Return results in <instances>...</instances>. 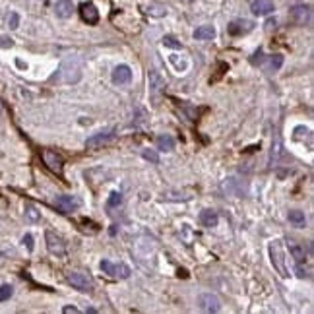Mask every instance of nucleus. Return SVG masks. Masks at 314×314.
<instances>
[{
    "label": "nucleus",
    "instance_id": "ddd939ff",
    "mask_svg": "<svg viewBox=\"0 0 314 314\" xmlns=\"http://www.w3.org/2000/svg\"><path fill=\"white\" fill-rule=\"evenodd\" d=\"M148 82H150V95L157 99L161 93H163V89H165V80L159 76V72L156 70H150V74H148Z\"/></svg>",
    "mask_w": 314,
    "mask_h": 314
},
{
    "label": "nucleus",
    "instance_id": "4be33fe9",
    "mask_svg": "<svg viewBox=\"0 0 314 314\" xmlns=\"http://www.w3.org/2000/svg\"><path fill=\"white\" fill-rule=\"evenodd\" d=\"M144 12H146V14H150L152 17H163V16L167 14V8H165V6H161V4H150V6H146V8H144Z\"/></svg>",
    "mask_w": 314,
    "mask_h": 314
},
{
    "label": "nucleus",
    "instance_id": "a211bd4d",
    "mask_svg": "<svg viewBox=\"0 0 314 314\" xmlns=\"http://www.w3.org/2000/svg\"><path fill=\"white\" fill-rule=\"evenodd\" d=\"M213 37H215L213 25H200L194 29V39H198V41H211Z\"/></svg>",
    "mask_w": 314,
    "mask_h": 314
},
{
    "label": "nucleus",
    "instance_id": "b1692460",
    "mask_svg": "<svg viewBox=\"0 0 314 314\" xmlns=\"http://www.w3.org/2000/svg\"><path fill=\"white\" fill-rule=\"evenodd\" d=\"M163 45L169 47V49H182V43L176 37H173V35H165L163 37Z\"/></svg>",
    "mask_w": 314,
    "mask_h": 314
},
{
    "label": "nucleus",
    "instance_id": "423d86ee",
    "mask_svg": "<svg viewBox=\"0 0 314 314\" xmlns=\"http://www.w3.org/2000/svg\"><path fill=\"white\" fill-rule=\"evenodd\" d=\"M45 241H47V248L52 256H64L66 254V243L60 235L52 233V231H47L45 233Z\"/></svg>",
    "mask_w": 314,
    "mask_h": 314
},
{
    "label": "nucleus",
    "instance_id": "393cba45",
    "mask_svg": "<svg viewBox=\"0 0 314 314\" xmlns=\"http://www.w3.org/2000/svg\"><path fill=\"white\" fill-rule=\"evenodd\" d=\"M295 272H297V278H301V279H309L311 278V268L309 266H303V262H297Z\"/></svg>",
    "mask_w": 314,
    "mask_h": 314
},
{
    "label": "nucleus",
    "instance_id": "473e14b6",
    "mask_svg": "<svg viewBox=\"0 0 314 314\" xmlns=\"http://www.w3.org/2000/svg\"><path fill=\"white\" fill-rule=\"evenodd\" d=\"M0 47H12V39H8V37H0Z\"/></svg>",
    "mask_w": 314,
    "mask_h": 314
},
{
    "label": "nucleus",
    "instance_id": "5701e85b",
    "mask_svg": "<svg viewBox=\"0 0 314 314\" xmlns=\"http://www.w3.org/2000/svg\"><path fill=\"white\" fill-rule=\"evenodd\" d=\"M122 204V194L121 192H111L109 200H107V208L113 209V208H119Z\"/></svg>",
    "mask_w": 314,
    "mask_h": 314
},
{
    "label": "nucleus",
    "instance_id": "cd10ccee",
    "mask_svg": "<svg viewBox=\"0 0 314 314\" xmlns=\"http://www.w3.org/2000/svg\"><path fill=\"white\" fill-rule=\"evenodd\" d=\"M12 293H14L12 285H0V303L8 301V299L12 297Z\"/></svg>",
    "mask_w": 314,
    "mask_h": 314
},
{
    "label": "nucleus",
    "instance_id": "412c9836",
    "mask_svg": "<svg viewBox=\"0 0 314 314\" xmlns=\"http://www.w3.org/2000/svg\"><path fill=\"white\" fill-rule=\"evenodd\" d=\"M289 254L295 258V262H305L307 258V252H305V246L295 243V241H289Z\"/></svg>",
    "mask_w": 314,
    "mask_h": 314
},
{
    "label": "nucleus",
    "instance_id": "f8f14e48",
    "mask_svg": "<svg viewBox=\"0 0 314 314\" xmlns=\"http://www.w3.org/2000/svg\"><path fill=\"white\" fill-rule=\"evenodd\" d=\"M289 14H291V19H293L297 25H305V23H309V19H311V8H309L307 4H297V6H293Z\"/></svg>",
    "mask_w": 314,
    "mask_h": 314
},
{
    "label": "nucleus",
    "instance_id": "c756f323",
    "mask_svg": "<svg viewBox=\"0 0 314 314\" xmlns=\"http://www.w3.org/2000/svg\"><path fill=\"white\" fill-rule=\"evenodd\" d=\"M142 156H144V159H148L152 163H159V156H157V152H154V150H144Z\"/></svg>",
    "mask_w": 314,
    "mask_h": 314
},
{
    "label": "nucleus",
    "instance_id": "6e6552de",
    "mask_svg": "<svg viewBox=\"0 0 314 314\" xmlns=\"http://www.w3.org/2000/svg\"><path fill=\"white\" fill-rule=\"evenodd\" d=\"M54 206L62 213H72V211H76L82 206V202H80V198H76L72 194H62V196H56L54 198Z\"/></svg>",
    "mask_w": 314,
    "mask_h": 314
},
{
    "label": "nucleus",
    "instance_id": "2f4dec72",
    "mask_svg": "<svg viewBox=\"0 0 314 314\" xmlns=\"http://www.w3.org/2000/svg\"><path fill=\"white\" fill-rule=\"evenodd\" d=\"M23 244L27 246V250H33V237L31 235H25L23 237Z\"/></svg>",
    "mask_w": 314,
    "mask_h": 314
},
{
    "label": "nucleus",
    "instance_id": "f3484780",
    "mask_svg": "<svg viewBox=\"0 0 314 314\" xmlns=\"http://www.w3.org/2000/svg\"><path fill=\"white\" fill-rule=\"evenodd\" d=\"M217 223H219V215H217L213 209H204V211L200 213V225H202V227L211 229V227H215Z\"/></svg>",
    "mask_w": 314,
    "mask_h": 314
},
{
    "label": "nucleus",
    "instance_id": "2eb2a0df",
    "mask_svg": "<svg viewBox=\"0 0 314 314\" xmlns=\"http://www.w3.org/2000/svg\"><path fill=\"white\" fill-rule=\"evenodd\" d=\"M250 10L254 16H268L274 12V2L272 0H254Z\"/></svg>",
    "mask_w": 314,
    "mask_h": 314
},
{
    "label": "nucleus",
    "instance_id": "dca6fc26",
    "mask_svg": "<svg viewBox=\"0 0 314 314\" xmlns=\"http://www.w3.org/2000/svg\"><path fill=\"white\" fill-rule=\"evenodd\" d=\"M72 12H74L72 0H56V2H54V14H56L58 17L68 19V17L72 16Z\"/></svg>",
    "mask_w": 314,
    "mask_h": 314
},
{
    "label": "nucleus",
    "instance_id": "6ab92c4d",
    "mask_svg": "<svg viewBox=\"0 0 314 314\" xmlns=\"http://www.w3.org/2000/svg\"><path fill=\"white\" fill-rule=\"evenodd\" d=\"M287 219H289V223H291L293 227H299V229L307 227V215H305V211H301V209H291V211L287 213Z\"/></svg>",
    "mask_w": 314,
    "mask_h": 314
},
{
    "label": "nucleus",
    "instance_id": "0eeeda50",
    "mask_svg": "<svg viewBox=\"0 0 314 314\" xmlns=\"http://www.w3.org/2000/svg\"><path fill=\"white\" fill-rule=\"evenodd\" d=\"M101 270L111 276V278H121V279H126L130 278L132 270L126 266V264H113L111 260H101Z\"/></svg>",
    "mask_w": 314,
    "mask_h": 314
},
{
    "label": "nucleus",
    "instance_id": "20e7f679",
    "mask_svg": "<svg viewBox=\"0 0 314 314\" xmlns=\"http://www.w3.org/2000/svg\"><path fill=\"white\" fill-rule=\"evenodd\" d=\"M66 279L78 291H84V293H91L93 291V279H91V276H87L84 272H70Z\"/></svg>",
    "mask_w": 314,
    "mask_h": 314
},
{
    "label": "nucleus",
    "instance_id": "a878e982",
    "mask_svg": "<svg viewBox=\"0 0 314 314\" xmlns=\"http://www.w3.org/2000/svg\"><path fill=\"white\" fill-rule=\"evenodd\" d=\"M281 66H283V56H281V54H274V56L270 58V70L276 72V70H279Z\"/></svg>",
    "mask_w": 314,
    "mask_h": 314
},
{
    "label": "nucleus",
    "instance_id": "72a5a7b5",
    "mask_svg": "<svg viewBox=\"0 0 314 314\" xmlns=\"http://www.w3.org/2000/svg\"><path fill=\"white\" fill-rule=\"evenodd\" d=\"M62 313H64V314H70V313L76 314V313H78V309H76V307H64V311H62Z\"/></svg>",
    "mask_w": 314,
    "mask_h": 314
},
{
    "label": "nucleus",
    "instance_id": "39448f33",
    "mask_svg": "<svg viewBox=\"0 0 314 314\" xmlns=\"http://www.w3.org/2000/svg\"><path fill=\"white\" fill-rule=\"evenodd\" d=\"M198 307L202 313H209V314H215L221 311V301L215 293H202L198 297Z\"/></svg>",
    "mask_w": 314,
    "mask_h": 314
},
{
    "label": "nucleus",
    "instance_id": "7ed1b4c3",
    "mask_svg": "<svg viewBox=\"0 0 314 314\" xmlns=\"http://www.w3.org/2000/svg\"><path fill=\"white\" fill-rule=\"evenodd\" d=\"M115 128H107V130H101V132H95L91 134L87 140H86V148L87 150H99L107 144H111L115 140Z\"/></svg>",
    "mask_w": 314,
    "mask_h": 314
},
{
    "label": "nucleus",
    "instance_id": "7c9ffc66",
    "mask_svg": "<svg viewBox=\"0 0 314 314\" xmlns=\"http://www.w3.org/2000/svg\"><path fill=\"white\" fill-rule=\"evenodd\" d=\"M250 62H252V64H258V66H260V64H264V52H262V51H258V52L250 58Z\"/></svg>",
    "mask_w": 314,
    "mask_h": 314
},
{
    "label": "nucleus",
    "instance_id": "9d476101",
    "mask_svg": "<svg viewBox=\"0 0 314 314\" xmlns=\"http://www.w3.org/2000/svg\"><path fill=\"white\" fill-rule=\"evenodd\" d=\"M80 17H82L86 23L95 25V23L99 21V10L95 8L93 2H84V4H80Z\"/></svg>",
    "mask_w": 314,
    "mask_h": 314
},
{
    "label": "nucleus",
    "instance_id": "bb28decb",
    "mask_svg": "<svg viewBox=\"0 0 314 314\" xmlns=\"http://www.w3.org/2000/svg\"><path fill=\"white\" fill-rule=\"evenodd\" d=\"M25 217H27L29 221H33V223L39 221V211H37V208H33L31 204H27V206H25Z\"/></svg>",
    "mask_w": 314,
    "mask_h": 314
},
{
    "label": "nucleus",
    "instance_id": "1a4fd4ad",
    "mask_svg": "<svg viewBox=\"0 0 314 314\" xmlns=\"http://www.w3.org/2000/svg\"><path fill=\"white\" fill-rule=\"evenodd\" d=\"M254 29V23L250 19H233L229 25H227V31L229 35L233 37H241V35H246L248 31Z\"/></svg>",
    "mask_w": 314,
    "mask_h": 314
},
{
    "label": "nucleus",
    "instance_id": "f704fd0d",
    "mask_svg": "<svg viewBox=\"0 0 314 314\" xmlns=\"http://www.w3.org/2000/svg\"><path fill=\"white\" fill-rule=\"evenodd\" d=\"M0 113H2V103H0Z\"/></svg>",
    "mask_w": 314,
    "mask_h": 314
},
{
    "label": "nucleus",
    "instance_id": "4468645a",
    "mask_svg": "<svg viewBox=\"0 0 314 314\" xmlns=\"http://www.w3.org/2000/svg\"><path fill=\"white\" fill-rule=\"evenodd\" d=\"M43 159H45V163L49 165V169L51 171H54V173H62V169H64V159L58 156V154H54V152H45L43 154Z\"/></svg>",
    "mask_w": 314,
    "mask_h": 314
},
{
    "label": "nucleus",
    "instance_id": "f03ea898",
    "mask_svg": "<svg viewBox=\"0 0 314 314\" xmlns=\"http://www.w3.org/2000/svg\"><path fill=\"white\" fill-rule=\"evenodd\" d=\"M60 76H62V82L76 84L82 78V60L78 56H68L60 66Z\"/></svg>",
    "mask_w": 314,
    "mask_h": 314
},
{
    "label": "nucleus",
    "instance_id": "aec40b11",
    "mask_svg": "<svg viewBox=\"0 0 314 314\" xmlns=\"http://www.w3.org/2000/svg\"><path fill=\"white\" fill-rule=\"evenodd\" d=\"M156 146L159 152H173L174 150V138L169 134H161L156 140Z\"/></svg>",
    "mask_w": 314,
    "mask_h": 314
},
{
    "label": "nucleus",
    "instance_id": "c85d7f7f",
    "mask_svg": "<svg viewBox=\"0 0 314 314\" xmlns=\"http://www.w3.org/2000/svg\"><path fill=\"white\" fill-rule=\"evenodd\" d=\"M17 25H19V16L16 12H10L8 14V27L10 29H17Z\"/></svg>",
    "mask_w": 314,
    "mask_h": 314
},
{
    "label": "nucleus",
    "instance_id": "9b49d317",
    "mask_svg": "<svg viewBox=\"0 0 314 314\" xmlns=\"http://www.w3.org/2000/svg\"><path fill=\"white\" fill-rule=\"evenodd\" d=\"M111 78H113V82L117 86H124V84H128L132 80V68L128 64H119V66H115Z\"/></svg>",
    "mask_w": 314,
    "mask_h": 314
},
{
    "label": "nucleus",
    "instance_id": "f257e3e1",
    "mask_svg": "<svg viewBox=\"0 0 314 314\" xmlns=\"http://www.w3.org/2000/svg\"><path fill=\"white\" fill-rule=\"evenodd\" d=\"M270 250V260H272V266L278 270V274L281 278H289V272H287V266H285V254H283V243L279 239H274L268 246Z\"/></svg>",
    "mask_w": 314,
    "mask_h": 314
}]
</instances>
